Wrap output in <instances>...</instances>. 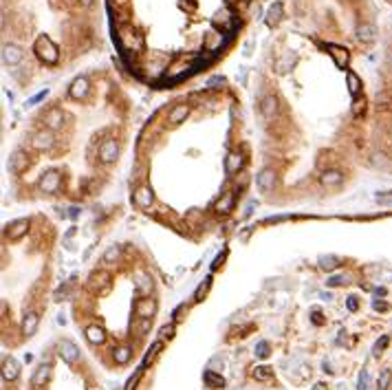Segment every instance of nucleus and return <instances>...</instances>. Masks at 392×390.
Segmentation results:
<instances>
[{
    "mask_svg": "<svg viewBox=\"0 0 392 390\" xmlns=\"http://www.w3.org/2000/svg\"><path fill=\"white\" fill-rule=\"evenodd\" d=\"M33 51H36V55L42 60L44 64H55L58 62V58H60V51H58V47L51 42V38H47V36H40L36 40V44H33Z\"/></svg>",
    "mask_w": 392,
    "mask_h": 390,
    "instance_id": "1",
    "label": "nucleus"
},
{
    "mask_svg": "<svg viewBox=\"0 0 392 390\" xmlns=\"http://www.w3.org/2000/svg\"><path fill=\"white\" fill-rule=\"evenodd\" d=\"M58 350H60V357H62L66 364H75V361L80 359V348H77L71 339H60Z\"/></svg>",
    "mask_w": 392,
    "mask_h": 390,
    "instance_id": "2",
    "label": "nucleus"
},
{
    "mask_svg": "<svg viewBox=\"0 0 392 390\" xmlns=\"http://www.w3.org/2000/svg\"><path fill=\"white\" fill-rule=\"evenodd\" d=\"M110 282H113V276L104 269L95 271V274H91V278H88V287H91L93 291H106L110 287Z\"/></svg>",
    "mask_w": 392,
    "mask_h": 390,
    "instance_id": "3",
    "label": "nucleus"
},
{
    "mask_svg": "<svg viewBox=\"0 0 392 390\" xmlns=\"http://www.w3.org/2000/svg\"><path fill=\"white\" fill-rule=\"evenodd\" d=\"M60 183H62V176H60L55 170H51V172H47V174H42V179H40V190L47 192V194H53V192L60 190Z\"/></svg>",
    "mask_w": 392,
    "mask_h": 390,
    "instance_id": "4",
    "label": "nucleus"
},
{
    "mask_svg": "<svg viewBox=\"0 0 392 390\" xmlns=\"http://www.w3.org/2000/svg\"><path fill=\"white\" fill-rule=\"evenodd\" d=\"M117 157H119L117 141H115V139H106V141L102 143V148H99V159H102L104 163H113Z\"/></svg>",
    "mask_w": 392,
    "mask_h": 390,
    "instance_id": "5",
    "label": "nucleus"
},
{
    "mask_svg": "<svg viewBox=\"0 0 392 390\" xmlns=\"http://www.w3.org/2000/svg\"><path fill=\"white\" fill-rule=\"evenodd\" d=\"M3 62L7 66H16L22 62V49L18 44H5L3 47Z\"/></svg>",
    "mask_w": 392,
    "mask_h": 390,
    "instance_id": "6",
    "label": "nucleus"
},
{
    "mask_svg": "<svg viewBox=\"0 0 392 390\" xmlns=\"http://www.w3.org/2000/svg\"><path fill=\"white\" fill-rule=\"evenodd\" d=\"M27 165H29V157H27V152H22V150H16V152L9 157V170L14 172V174L25 172Z\"/></svg>",
    "mask_w": 392,
    "mask_h": 390,
    "instance_id": "7",
    "label": "nucleus"
},
{
    "mask_svg": "<svg viewBox=\"0 0 392 390\" xmlns=\"http://www.w3.org/2000/svg\"><path fill=\"white\" fill-rule=\"evenodd\" d=\"M20 375V364L14 357H3V379L5 381H14Z\"/></svg>",
    "mask_w": 392,
    "mask_h": 390,
    "instance_id": "8",
    "label": "nucleus"
},
{
    "mask_svg": "<svg viewBox=\"0 0 392 390\" xmlns=\"http://www.w3.org/2000/svg\"><path fill=\"white\" fill-rule=\"evenodd\" d=\"M88 88H91V84H88L86 77H75L73 84L69 88V95L73 99H84L88 95Z\"/></svg>",
    "mask_w": 392,
    "mask_h": 390,
    "instance_id": "9",
    "label": "nucleus"
},
{
    "mask_svg": "<svg viewBox=\"0 0 392 390\" xmlns=\"http://www.w3.org/2000/svg\"><path fill=\"white\" fill-rule=\"evenodd\" d=\"M119 42L124 49H139L141 47V38L137 36L132 29H121L119 31Z\"/></svg>",
    "mask_w": 392,
    "mask_h": 390,
    "instance_id": "10",
    "label": "nucleus"
},
{
    "mask_svg": "<svg viewBox=\"0 0 392 390\" xmlns=\"http://www.w3.org/2000/svg\"><path fill=\"white\" fill-rule=\"evenodd\" d=\"M27 230H29V221L27 219H20V221H14L11 225L7 227V236H9V241H18V238H22L27 234Z\"/></svg>",
    "mask_w": 392,
    "mask_h": 390,
    "instance_id": "11",
    "label": "nucleus"
},
{
    "mask_svg": "<svg viewBox=\"0 0 392 390\" xmlns=\"http://www.w3.org/2000/svg\"><path fill=\"white\" fill-rule=\"evenodd\" d=\"M44 124H47L49 130H58V128H62V124H64V113L60 108H51L44 115Z\"/></svg>",
    "mask_w": 392,
    "mask_h": 390,
    "instance_id": "12",
    "label": "nucleus"
},
{
    "mask_svg": "<svg viewBox=\"0 0 392 390\" xmlns=\"http://www.w3.org/2000/svg\"><path fill=\"white\" fill-rule=\"evenodd\" d=\"M328 51H330V55H333V60H335V64H337L339 69H346V66H348L350 55H348V51H346L344 47H337V44H328Z\"/></svg>",
    "mask_w": 392,
    "mask_h": 390,
    "instance_id": "13",
    "label": "nucleus"
},
{
    "mask_svg": "<svg viewBox=\"0 0 392 390\" xmlns=\"http://www.w3.org/2000/svg\"><path fill=\"white\" fill-rule=\"evenodd\" d=\"M49 379H51V366H49V364H42L40 368H38L36 372H33L31 386L38 390V388H42V386H44V383H47Z\"/></svg>",
    "mask_w": 392,
    "mask_h": 390,
    "instance_id": "14",
    "label": "nucleus"
},
{
    "mask_svg": "<svg viewBox=\"0 0 392 390\" xmlns=\"http://www.w3.org/2000/svg\"><path fill=\"white\" fill-rule=\"evenodd\" d=\"M282 14H284V9H282V3H273L271 7H269L267 11V18H264V22H267V27H278L280 25V20H282Z\"/></svg>",
    "mask_w": 392,
    "mask_h": 390,
    "instance_id": "15",
    "label": "nucleus"
},
{
    "mask_svg": "<svg viewBox=\"0 0 392 390\" xmlns=\"http://www.w3.org/2000/svg\"><path fill=\"white\" fill-rule=\"evenodd\" d=\"M273 185H275V172L271 168H264L258 174V187L262 192H269V190H273Z\"/></svg>",
    "mask_w": 392,
    "mask_h": 390,
    "instance_id": "16",
    "label": "nucleus"
},
{
    "mask_svg": "<svg viewBox=\"0 0 392 390\" xmlns=\"http://www.w3.org/2000/svg\"><path fill=\"white\" fill-rule=\"evenodd\" d=\"M33 146H36L38 150H49L53 146V135H51V130H40V132H36L33 135Z\"/></svg>",
    "mask_w": 392,
    "mask_h": 390,
    "instance_id": "17",
    "label": "nucleus"
},
{
    "mask_svg": "<svg viewBox=\"0 0 392 390\" xmlns=\"http://www.w3.org/2000/svg\"><path fill=\"white\" fill-rule=\"evenodd\" d=\"M38 324H40V317H38V313H27L25 320H22V333H25L27 337L36 335Z\"/></svg>",
    "mask_w": 392,
    "mask_h": 390,
    "instance_id": "18",
    "label": "nucleus"
},
{
    "mask_svg": "<svg viewBox=\"0 0 392 390\" xmlns=\"http://www.w3.org/2000/svg\"><path fill=\"white\" fill-rule=\"evenodd\" d=\"M212 25H214V27H218V29H225V27H231V25H234V22H231V14H229V9H227V7L218 9L216 14H214V18H212Z\"/></svg>",
    "mask_w": 392,
    "mask_h": 390,
    "instance_id": "19",
    "label": "nucleus"
},
{
    "mask_svg": "<svg viewBox=\"0 0 392 390\" xmlns=\"http://www.w3.org/2000/svg\"><path fill=\"white\" fill-rule=\"evenodd\" d=\"M203 381H205V386H207V388H212V390L225 388V379H223V375H218V372H214V370H205V372H203Z\"/></svg>",
    "mask_w": 392,
    "mask_h": 390,
    "instance_id": "20",
    "label": "nucleus"
},
{
    "mask_svg": "<svg viewBox=\"0 0 392 390\" xmlns=\"http://www.w3.org/2000/svg\"><path fill=\"white\" fill-rule=\"evenodd\" d=\"M154 201V194L150 187H139V190L135 192V203L139 205V208H150Z\"/></svg>",
    "mask_w": 392,
    "mask_h": 390,
    "instance_id": "21",
    "label": "nucleus"
},
{
    "mask_svg": "<svg viewBox=\"0 0 392 390\" xmlns=\"http://www.w3.org/2000/svg\"><path fill=\"white\" fill-rule=\"evenodd\" d=\"M234 208V192H225L223 197L216 201V205H214V210L218 212V214H227Z\"/></svg>",
    "mask_w": 392,
    "mask_h": 390,
    "instance_id": "22",
    "label": "nucleus"
},
{
    "mask_svg": "<svg viewBox=\"0 0 392 390\" xmlns=\"http://www.w3.org/2000/svg\"><path fill=\"white\" fill-rule=\"evenodd\" d=\"M135 311L139 317H150V315H154V311H157V302H154V300H139Z\"/></svg>",
    "mask_w": 392,
    "mask_h": 390,
    "instance_id": "23",
    "label": "nucleus"
},
{
    "mask_svg": "<svg viewBox=\"0 0 392 390\" xmlns=\"http://www.w3.org/2000/svg\"><path fill=\"white\" fill-rule=\"evenodd\" d=\"M295 62H297V55L293 51H289L275 62V69H278V73H286V71H291V66H293Z\"/></svg>",
    "mask_w": 392,
    "mask_h": 390,
    "instance_id": "24",
    "label": "nucleus"
},
{
    "mask_svg": "<svg viewBox=\"0 0 392 390\" xmlns=\"http://www.w3.org/2000/svg\"><path fill=\"white\" fill-rule=\"evenodd\" d=\"M242 168V157L238 152H229L227 159H225V170H227V174H236Z\"/></svg>",
    "mask_w": 392,
    "mask_h": 390,
    "instance_id": "25",
    "label": "nucleus"
},
{
    "mask_svg": "<svg viewBox=\"0 0 392 390\" xmlns=\"http://www.w3.org/2000/svg\"><path fill=\"white\" fill-rule=\"evenodd\" d=\"M357 38H359L361 42H372L374 38H377V29H374L372 25H368V22H363V25L357 27Z\"/></svg>",
    "mask_w": 392,
    "mask_h": 390,
    "instance_id": "26",
    "label": "nucleus"
},
{
    "mask_svg": "<svg viewBox=\"0 0 392 390\" xmlns=\"http://www.w3.org/2000/svg\"><path fill=\"white\" fill-rule=\"evenodd\" d=\"M86 337L91 344H104L106 342V331L102 326H88L86 328Z\"/></svg>",
    "mask_w": 392,
    "mask_h": 390,
    "instance_id": "27",
    "label": "nucleus"
},
{
    "mask_svg": "<svg viewBox=\"0 0 392 390\" xmlns=\"http://www.w3.org/2000/svg\"><path fill=\"white\" fill-rule=\"evenodd\" d=\"M341 179H344V174H341L339 170H326L322 174V183L326 187H335V185H339Z\"/></svg>",
    "mask_w": 392,
    "mask_h": 390,
    "instance_id": "28",
    "label": "nucleus"
},
{
    "mask_svg": "<svg viewBox=\"0 0 392 390\" xmlns=\"http://www.w3.org/2000/svg\"><path fill=\"white\" fill-rule=\"evenodd\" d=\"M187 115H190V108H187V106H176V108L170 110L168 121H170L172 126H176V124H181V121H183Z\"/></svg>",
    "mask_w": 392,
    "mask_h": 390,
    "instance_id": "29",
    "label": "nucleus"
},
{
    "mask_svg": "<svg viewBox=\"0 0 392 390\" xmlns=\"http://www.w3.org/2000/svg\"><path fill=\"white\" fill-rule=\"evenodd\" d=\"M260 110H262L264 117H273L275 110H278V99H275L273 95H267L262 99V104H260Z\"/></svg>",
    "mask_w": 392,
    "mask_h": 390,
    "instance_id": "30",
    "label": "nucleus"
},
{
    "mask_svg": "<svg viewBox=\"0 0 392 390\" xmlns=\"http://www.w3.org/2000/svg\"><path fill=\"white\" fill-rule=\"evenodd\" d=\"M346 82H348V91H350V95L355 97L357 93L361 91V80L357 77V73H352V71H348V73H346Z\"/></svg>",
    "mask_w": 392,
    "mask_h": 390,
    "instance_id": "31",
    "label": "nucleus"
},
{
    "mask_svg": "<svg viewBox=\"0 0 392 390\" xmlns=\"http://www.w3.org/2000/svg\"><path fill=\"white\" fill-rule=\"evenodd\" d=\"M209 287H212V276H207L205 280L198 285V289L194 291V302H203V298H205V293L209 291Z\"/></svg>",
    "mask_w": 392,
    "mask_h": 390,
    "instance_id": "32",
    "label": "nucleus"
},
{
    "mask_svg": "<svg viewBox=\"0 0 392 390\" xmlns=\"http://www.w3.org/2000/svg\"><path fill=\"white\" fill-rule=\"evenodd\" d=\"M319 267H322L324 271H333L339 267V258L337 256H322V258H319Z\"/></svg>",
    "mask_w": 392,
    "mask_h": 390,
    "instance_id": "33",
    "label": "nucleus"
},
{
    "mask_svg": "<svg viewBox=\"0 0 392 390\" xmlns=\"http://www.w3.org/2000/svg\"><path fill=\"white\" fill-rule=\"evenodd\" d=\"M130 357H132V350L128 346H121V348L115 350V361H117V364H121V366L128 364Z\"/></svg>",
    "mask_w": 392,
    "mask_h": 390,
    "instance_id": "34",
    "label": "nucleus"
},
{
    "mask_svg": "<svg viewBox=\"0 0 392 390\" xmlns=\"http://www.w3.org/2000/svg\"><path fill=\"white\" fill-rule=\"evenodd\" d=\"M253 377L260 379V381H267V379L273 377V370L269 368V366H256V368H253Z\"/></svg>",
    "mask_w": 392,
    "mask_h": 390,
    "instance_id": "35",
    "label": "nucleus"
},
{
    "mask_svg": "<svg viewBox=\"0 0 392 390\" xmlns=\"http://www.w3.org/2000/svg\"><path fill=\"white\" fill-rule=\"evenodd\" d=\"M220 33H207V38H205V47L209 49V51H216V49L220 47Z\"/></svg>",
    "mask_w": 392,
    "mask_h": 390,
    "instance_id": "36",
    "label": "nucleus"
},
{
    "mask_svg": "<svg viewBox=\"0 0 392 390\" xmlns=\"http://www.w3.org/2000/svg\"><path fill=\"white\" fill-rule=\"evenodd\" d=\"M161 348H163V344H161V342H154L152 346L148 348V355H146V357H143V366H146V364H150V361H152L154 357H157V353H159V350H161Z\"/></svg>",
    "mask_w": 392,
    "mask_h": 390,
    "instance_id": "37",
    "label": "nucleus"
},
{
    "mask_svg": "<svg viewBox=\"0 0 392 390\" xmlns=\"http://www.w3.org/2000/svg\"><path fill=\"white\" fill-rule=\"evenodd\" d=\"M141 375H143V364L135 370V375H132L128 381H126V390H135V386H137V383H139V379H141Z\"/></svg>",
    "mask_w": 392,
    "mask_h": 390,
    "instance_id": "38",
    "label": "nucleus"
},
{
    "mask_svg": "<svg viewBox=\"0 0 392 390\" xmlns=\"http://www.w3.org/2000/svg\"><path fill=\"white\" fill-rule=\"evenodd\" d=\"M150 289H152V280H150V278L139 276V282H137V291H139V293H150Z\"/></svg>",
    "mask_w": 392,
    "mask_h": 390,
    "instance_id": "39",
    "label": "nucleus"
},
{
    "mask_svg": "<svg viewBox=\"0 0 392 390\" xmlns=\"http://www.w3.org/2000/svg\"><path fill=\"white\" fill-rule=\"evenodd\" d=\"M388 344H390V337H388V335H383L381 339H377V344L372 346V353L379 357V355H381L383 350H385V346H388Z\"/></svg>",
    "mask_w": 392,
    "mask_h": 390,
    "instance_id": "40",
    "label": "nucleus"
},
{
    "mask_svg": "<svg viewBox=\"0 0 392 390\" xmlns=\"http://www.w3.org/2000/svg\"><path fill=\"white\" fill-rule=\"evenodd\" d=\"M256 355L260 359H267L269 357V342H258L256 344Z\"/></svg>",
    "mask_w": 392,
    "mask_h": 390,
    "instance_id": "41",
    "label": "nucleus"
},
{
    "mask_svg": "<svg viewBox=\"0 0 392 390\" xmlns=\"http://www.w3.org/2000/svg\"><path fill=\"white\" fill-rule=\"evenodd\" d=\"M390 379H392V372H390V370H383L381 377H379V390H385V388H388Z\"/></svg>",
    "mask_w": 392,
    "mask_h": 390,
    "instance_id": "42",
    "label": "nucleus"
},
{
    "mask_svg": "<svg viewBox=\"0 0 392 390\" xmlns=\"http://www.w3.org/2000/svg\"><path fill=\"white\" fill-rule=\"evenodd\" d=\"M159 335H161V339H172V337H174V324L163 326L161 331H159Z\"/></svg>",
    "mask_w": 392,
    "mask_h": 390,
    "instance_id": "43",
    "label": "nucleus"
},
{
    "mask_svg": "<svg viewBox=\"0 0 392 390\" xmlns=\"http://www.w3.org/2000/svg\"><path fill=\"white\" fill-rule=\"evenodd\" d=\"M119 258V247H110L106 254H104V260L106 263H113V260H117Z\"/></svg>",
    "mask_w": 392,
    "mask_h": 390,
    "instance_id": "44",
    "label": "nucleus"
},
{
    "mask_svg": "<svg viewBox=\"0 0 392 390\" xmlns=\"http://www.w3.org/2000/svg\"><path fill=\"white\" fill-rule=\"evenodd\" d=\"M357 390H368V370L359 372V381H357Z\"/></svg>",
    "mask_w": 392,
    "mask_h": 390,
    "instance_id": "45",
    "label": "nucleus"
},
{
    "mask_svg": "<svg viewBox=\"0 0 392 390\" xmlns=\"http://www.w3.org/2000/svg\"><path fill=\"white\" fill-rule=\"evenodd\" d=\"M223 84H225V77H220V75H214L212 80L207 82V86H209V88H212V86H223Z\"/></svg>",
    "mask_w": 392,
    "mask_h": 390,
    "instance_id": "46",
    "label": "nucleus"
},
{
    "mask_svg": "<svg viewBox=\"0 0 392 390\" xmlns=\"http://www.w3.org/2000/svg\"><path fill=\"white\" fill-rule=\"evenodd\" d=\"M183 311H185V304H179V306H176V309H174V313H172L174 322H181V320H183V317H181V315H183Z\"/></svg>",
    "mask_w": 392,
    "mask_h": 390,
    "instance_id": "47",
    "label": "nucleus"
},
{
    "mask_svg": "<svg viewBox=\"0 0 392 390\" xmlns=\"http://www.w3.org/2000/svg\"><path fill=\"white\" fill-rule=\"evenodd\" d=\"M341 282H344V276H333L330 278V280L326 282L328 287H337V285H341Z\"/></svg>",
    "mask_w": 392,
    "mask_h": 390,
    "instance_id": "48",
    "label": "nucleus"
},
{
    "mask_svg": "<svg viewBox=\"0 0 392 390\" xmlns=\"http://www.w3.org/2000/svg\"><path fill=\"white\" fill-rule=\"evenodd\" d=\"M372 309H374V311H388L390 306L385 304V302H372Z\"/></svg>",
    "mask_w": 392,
    "mask_h": 390,
    "instance_id": "49",
    "label": "nucleus"
},
{
    "mask_svg": "<svg viewBox=\"0 0 392 390\" xmlns=\"http://www.w3.org/2000/svg\"><path fill=\"white\" fill-rule=\"evenodd\" d=\"M49 95V91H47V88H44V91L42 93H38V95L36 97H31V104H36V102H40V99H44V97H47Z\"/></svg>",
    "mask_w": 392,
    "mask_h": 390,
    "instance_id": "50",
    "label": "nucleus"
},
{
    "mask_svg": "<svg viewBox=\"0 0 392 390\" xmlns=\"http://www.w3.org/2000/svg\"><path fill=\"white\" fill-rule=\"evenodd\" d=\"M322 322H324V320H322V313H319V311H313V324L319 326Z\"/></svg>",
    "mask_w": 392,
    "mask_h": 390,
    "instance_id": "51",
    "label": "nucleus"
},
{
    "mask_svg": "<svg viewBox=\"0 0 392 390\" xmlns=\"http://www.w3.org/2000/svg\"><path fill=\"white\" fill-rule=\"evenodd\" d=\"M346 304H348V309H350V311H357V298H355V295H350L348 302H346Z\"/></svg>",
    "mask_w": 392,
    "mask_h": 390,
    "instance_id": "52",
    "label": "nucleus"
},
{
    "mask_svg": "<svg viewBox=\"0 0 392 390\" xmlns=\"http://www.w3.org/2000/svg\"><path fill=\"white\" fill-rule=\"evenodd\" d=\"M223 258H225V254H223V256H218V258L214 260V265H212V269H214V271H216L218 267H220V263H223Z\"/></svg>",
    "mask_w": 392,
    "mask_h": 390,
    "instance_id": "53",
    "label": "nucleus"
},
{
    "mask_svg": "<svg viewBox=\"0 0 392 390\" xmlns=\"http://www.w3.org/2000/svg\"><path fill=\"white\" fill-rule=\"evenodd\" d=\"M361 110H363V102H357V104H355V108H352V113H355V115H359Z\"/></svg>",
    "mask_w": 392,
    "mask_h": 390,
    "instance_id": "54",
    "label": "nucleus"
},
{
    "mask_svg": "<svg viewBox=\"0 0 392 390\" xmlns=\"http://www.w3.org/2000/svg\"><path fill=\"white\" fill-rule=\"evenodd\" d=\"M80 5H82V7H91L93 0H80Z\"/></svg>",
    "mask_w": 392,
    "mask_h": 390,
    "instance_id": "55",
    "label": "nucleus"
},
{
    "mask_svg": "<svg viewBox=\"0 0 392 390\" xmlns=\"http://www.w3.org/2000/svg\"><path fill=\"white\" fill-rule=\"evenodd\" d=\"M313 390H326V386H324V383H317V386L313 388Z\"/></svg>",
    "mask_w": 392,
    "mask_h": 390,
    "instance_id": "56",
    "label": "nucleus"
}]
</instances>
